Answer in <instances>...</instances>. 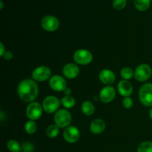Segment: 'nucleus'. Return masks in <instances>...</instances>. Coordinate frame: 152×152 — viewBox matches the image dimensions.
Segmentation results:
<instances>
[{
	"mask_svg": "<svg viewBox=\"0 0 152 152\" xmlns=\"http://www.w3.org/2000/svg\"><path fill=\"white\" fill-rule=\"evenodd\" d=\"M19 98L25 102H32L39 94L38 85L34 80L25 79L19 83L17 87Z\"/></svg>",
	"mask_w": 152,
	"mask_h": 152,
	"instance_id": "obj_1",
	"label": "nucleus"
},
{
	"mask_svg": "<svg viewBox=\"0 0 152 152\" xmlns=\"http://www.w3.org/2000/svg\"><path fill=\"white\" fill-rule=\"evenodd\" d=\"M72 121V117L69 111L66 109H59L55 113V124L59 128H67Z\"/></svg>",
	"mask_w": 152,
	"mask_h": 152,
	"instance_id": "obj_2",
	"label": "nucleus"
},
{
	"mask_svg": "<svg viewBox=\"0 0 152 152\" xmlns=\"http://www.w3.org/2000/svg\"><path fill=\"white\" fill-rule=\"evenodd\" d=\"M139 99L145 106H152V83H145L141 86L139 90Z\"/></svg>",
	"mask_w": 152,
	"mask_h": 152,
	"instance_id": "obj_3",
	"label": "nucleus"
},
{
	"mask_svg": "<svg viewBox=\"0 0 152 152\" xmlns=\"http://www.w3.org/2000/svg\"><path fill=\"white\" fill-rule=\"evenodd\" d=\"M60 101L54 96H48L42 102V108L48 114H53L59 110Z\"/></svg>",
	"mask_w": 152,
	"mask_h": 152,
	"instance_id": "obj_4",
	"label": "nucleus"
},
{
	"mask_svg": "<svg viewBox=\"0 0 152 152\" xmlns=\"http://www.w3.org/2000/svg\"><path fill=\"white\" fill-rule=\"evenodd\" d=\"M74 59L79 65H88L93 59V55L86 49H79L74 53Z\"/></svg>",
	"mask_w": 152,
	"mask_h": 152,
	"instance_id": "obj_5",
	"label": "nucleus"
},
{
	"mask_svg": "<svg viewBox=\"0 0 152 152\" xmlns=\"http://www.w3.org/2000/svg\"><path fill=\"white\" fill-rule=\"evenodd\" d=\"M151 68L147 64H141L137 67L134 71V78L139 82H145L151 76Z\"/></svg>",
	"mask_w": 152,
	"mask_h": 152,
	"instance_id": "obj_6",
	"label": "nucleus"
},
{
	"mask_svg": "<svg viewBox=\"0 0 152 152\" xmlns=\"http://www.w3.org/2000/svg\"><path fill=\"white\" fill-rule=\"evenodd\" d=\"M42 105L39 102H32L28 105L26 109V115L31 120H37L42 115Z\"/></svg>",
	"mask_w": 152,
	"mask_h": 152,
	"instance_id": "obj_7",
	"label": "nucleus"
},
{
	"mask_svg": "<svg viewBox=\"0 0 152 152\" xmlns=\"http://www.w3.org/2000/svg\"><path fill=\"white\" fill-rule=\"evenodd\" d=\"M41 25L45 31L53 32L59 28V21L53 16H46L42 19Z\"/></svg>",
	"mask_w": 152,
	"mask_h": 152,
	"instance_id": "obj_8",
	"label": "nucleus"
},
{
	"mask_svg": "<svg viewBox=\"0 0 152 152\" xmlns=\"http://www.w3.org/2000/svg\"><path fill=\"white\" fill-rule=\"evenodd\" d=\"M51 76V71L47 66H39L33 71L32 77L38 82H45L48 80Z\"/></svg>",
	"mask_w": 152,
	"mask_h": 152,
	"instance_id": "obj_9",
	"label": "nucleus"
},
{
	"mask_svg": "<svg viewBox=\"0 0 152 152\" xmlns=\"http://www.w3.org/2000/svg\"><path fill=\"white\" fill-rule=\"evenodd\" d=\"M49 86L55 91H64L67 88V83L65 78L59 75H53L49 80Z\"/></svg>",
	"mask_w": 152,
	"mask_h": 152,
	"instance_id": "obj_10",
	"label": "nucleus"
},
{
	"mask_svg": "<svg viewBox=\"0 0 152 152\" xmlns=\"http://www.w3.org/2000/svg\"><path fill=\"white\" fill-rule=\"evenodd\" d=\"M80 133L76 126H68L64 130L63 137L68 143H75L80 138Z\"/></svg>",
	"mask_w": 152,
	"mask_h": 152,
	"instance_id": "obj_11",
	"label": "nucleus"
},
{
	"mask_svg": "<svg viewBox=\"0 0 152 152\" xmlns=\"http://www.w3.org/2000/svg\"><path fill=\"white\" fill-rule=\"evenodd\" d=\"M116 96V91L113 87L107 86L99 92V99L104 103H108L114 100Z\"/></svg>",
	"mask_w": 152,
	"mask_h": 152,
	"instance_id": "obj_12",
	"label": "nucleus"
},
{
	"mask_svg": "<svg viewBox=\"0 0 152 152\" xmlns=\"http://www.w3.org/2000/svg\"><path fill=\"white\" fill-rule=\"evenodd\" d=\"M62 73L65 78L71 80V79L76 78L79 75L80 69L76 64L68 63L64 66L63 69H62Z\"/></svg>",
	"mask_w": 152,
	"mask_h": 152,
	"instance_id": "obj_13",
	"label": "nucleus"
},
{
	"mask_svg": "<svg viewBox=\"0 0 152 152\" xmlns=\"http://www.w3.org/2000/svg\"><path fill=\"white\" fill-rule=\"evenodd\" d=\"M117 89L120 94L124 97H129L133 92L132 84L128 80H123L117 85Z\"/></svg>",
	"mask_w": 152,
	"mask_h": 152,
	"instance_id": "obj_14",
	"label": "nucleus"
},
{
	"mask_svg": "<svg viewBox=\"0 0 152 152\" xmlns=\"http://www.w3.org/2000/svg\"><path fill=\"white\" fill-rule=\"evenodd\" d=\"M99 80L103 84L110 86L113 84L116 80L115 74L109 69H103L100 71L99 74Z\"/></svg>",
	"mask_w": 152,
	"mask_h": 152,
	"instance_id": "obj_15",
	"label": "nucleus"
},
{
	"mask_svg": "<svg viewBox=\"0 0 152 152\" xmlns=\"http://www.w3.org/2000/svg\"><path fill=\"white\" fill-rule=\"evenodd\" d=\"M105 129V123L101 119H96L93 120L90 125V130L94 134L102 133Z\"/></svg>",
	"mask_w": 152,
	"mask_h": 152,
	"instance_id": "obj_16",
	"label": "nucleus"
},
{
	"mask_svg": "<svg viewBox=\"0 0 152 152\" xmlns=\"http://www.w3.org/2000/svg\"><path fill=\"white\" fill-rule=\"evenodd\" d=\"M82 112L86 116H91L94 113L95 108L94 104L90 101H85L81 105Z\"/></svg>",
	"mask_w": 152,
	"mask_h": 152,
	"instance_id": "obj_17",
	"label": "nucleus"
},
{
	"mask_svg": "<svg viewBox=\"0 0 152 152\" xmlns=\"http://www.w3.org/2000/svg\"><path fill=\"white\" fill-rule=\"evenodd\" d=\"M151 1V0H134V4L138 10L145 11L149 8Z\"/></svg>",
	"mask_w": 152,
	"mask_h": 152,
	"instance_id": "obj_18",
	"label": "nucleus"
},
{
	"mask_svg": "<svg viewBox=\"0 0 152 152\" xmlns=\"http://www.w3.org/2000/svg\"><path fill=\"white\" fill-rule=\"evenodd\" d=\"M7 148L10 152H21L22 151V145L15 140H10L7 142Z\"/></svg>",
	"mask_w": 152,
	"mask_h": 152,
	"instance_id": "obj_19",
	"label": "nucleus"
},
{
	"mask_svg": "<svg viewBox=\"0 0 152 152\" xmlns=\"http://www.w3.org/2000/svg\"><path fill=\"white\" fill-rule=\"evenodd\" d=\"M61 103L65 108H72L75 105L76 100L72 96H65L61 99Z\"/></svg>",
	"mask_w": 152,
	"mask_h": 152,
	"instance_id": "obj_20",
	"label": "nucleus"
},
{
	"mask_svg": "<svg viewBox=\"0 0 152 152\" xmlns=\"http://www.w3.org/2000/svg\"><path fill=\"white\" fill-rule=\"evenodd\" d=\"M59 129L56 125H50L46 129V134L50 138H56L59 135Z\"/></svg>",
	"mask_w": 152,
	"mask_h": 152,
	"instance_id": "obj_21",
	"label": "nucleus"
},
{
	"mask_svg": "<svg viewBox=\"0 0 152 152\" xmlns=\"http://www.w3.org/2000/svg\"><path fill=\"white\" fill-rule=\"evenodd\" d=\"M37 123H35L34 120H31L28 121L25 126V130L28 134H33L37 132Z\"/></svg>",
	"mask_w": 152,
	"mask_h": 152,
	"instance_id": "obj_22",
	"label": "nucleus"
},
{
	"mask_svg": "<svg viewBox=\"0 0 152 152\" xmlns=\"http://www.w3.org/2000/svg\"><path fill=\"white\" fill-rule=\"evenodd\" d=\"M137 152H152V142L145 141L137 147Z\"/></svg>",
	"mask_w": 152,
	"mask_h": 152,
	"instance_id": "obj_23",
	"label": "nucleus"
},
{
	"mask_svg": "<svg viewBox=\"0 0 152 152\" xmlns=\"http://www.w3.org/2000/svg\"><path fill=\"white\" fill-rule=\"evenodd\" d=\"M120 75L123 80H128L132 78L133 75H134V73L133 72V70L131 68L125 67V68H122L121 71H120Z\"/></svg>",
	"mask_w": 152,
	"mask_h": 152,
	"instance_id": "obj_24",
	"label": "nucleus"
},
{
	"mask_svg": "<svg viewBox=\"0 0 152 152\" xmlns=\"http://www.w3.org/2000/svg\"><path fill=\"white\" fill-rule=\"evenodd\" d=\"M126 3H127V0H114L113 7L117 10H123L126 6Z\"/></svg>",
	"mask_w": 152,
	"mask_h": 152,
	"instance_id": "obj_25",
	"label": "nucleus"
},
{
	"mask_svg": "<svg viewBox=\"0 0 152 152\" xmlns=\"http://www.w3.org/2000/svg\"><path fill=\"white\" fill-rule=\"evenodd\" d=\"M34 145L31 142H25L22 144V151L21 152H34Z\"/></svg>",
	"mask_w": 152,
	"mask_h": 152,
	"instance_id": "obj_26",
	"label": "nucleus"
},
{
	"mask_svg": "<svg viewBox=\"0 0 152 152\" xmlns=\"http://www.w3.org/2000/svg\"><path fill=\"white\" fill-rule=\"evenodd\" d=\"M134 102L132 98L125 97L124 99L123 100V105L125 108H126V109H130V108H132Z\"/></svg>",
	"mask_w": 152,
	"mask_h": 152,
	"instance_id": "obj_27",
	"label": "nucleus"
},
{
	"mask_svg": "<svg viewBox=\"0 0 152 152\" xmlns=\"http://www.w3.org/2000/svg\"><path fill=\"white\" fill-rule=\"evenodd\" d=\"M13 53L10 51H5V53L3 55V57H4V59H6V60H11V59H13Z\"/></svg>",
	"mask_w": 152,
	"mask_h": 152,
	"instance_id": "obj_28",
	"label": "nucleus"
},
{
	"mask_svg": "<svg viewBox=\"0 0 152 152\" xmlns=\"http://www.w3.org/2000/svg\"><path fill=\"white\" fill-rule=\"evenodd\" d=\"M5 48H4V46L3 45L2 42H0V56H3L4 53H5Z\"/></svg>",
	"mask_w": 152,
	"mask_h": 152,
	"instance_id": "obj_29",
	"label": "nucleus"
},
{
	"mask_svg": "<svg viewBox=\"0 0 152 152\" xmlns=\"http://www.w3.org/2000/svg\"><path fill=\"white\" fill-rule=\"evenodd\" d=\"M63 92L65 94V96H70V94H71V90L69 88H66L64 90Z\"/></svg>",
	"mask_w": 152,
	"mask_h": 152,
	"instance_id": "obj_30",
	"label": "nucleus"
},
{
	"mask_svg": "<svg viewBox=\"0 0 152 152\" xmlns=\"http://www.w3.org/2000/svg\"><path fill=\"white\" fill-rule=\"evenodd\" d=\"M0 9L1 10H2L3 9V7H4V4H3V1H0Z\"/></svg>",
	"mask_w": 152,
	"mask_h": 152,
	"instance_id": "obj_31",
	"label": "nucleus"
},
{
	"mask_svg": "<svg viewBox=\"0 0 152 152\" xmlns=\"http://www.w3.org/2000/svg\"><path fill=\"white\" fill-rule=\"evenodd\" d=\"M149 116H150V118H151V120H152V108H151V109L150 110V112H149Z\"/></svg>",
	"mask_w": 152,
	"mask_h": 152,
	"instance_id": "obj_32",
	"label": "nucleus"
}]
</instances>
